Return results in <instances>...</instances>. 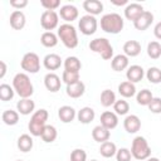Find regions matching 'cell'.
Masks as SVG:
<instances>
[{"label": "cell", "instance_id": "obj_17", "mask_svg": "<svg viewBox=\"0 0 161 161\" xmlns=\"http://www.w3.org/2000/svg\"><path fill=\"white\" fill-rule=\"evenodd\" d=\"M10 26L15 30H21L25 24H26V18H25V14L21 11V10H14L11 14H10Z\"/></svg>", "mask_w": 161, "mask_h": 161}, {"label": "cell", "instance_id": "obj_28", "mask_svg": "<svg viewBox=\"0 0 161 161\" xmlns=\"http://www.w3.org/2000/svg\"><path fill=\"white\" fill-rule=\"evenodd\" d=\"M118 93L123 97V98H131L136 94V86L135 83H131L128 80H125L122 83H119L118 86Z\"/></svg>", "mask_w": 161, "mask_h": 161}, {"label": "cell", "instance_id": "obj_37", "mask_svg": "<svg viewBox=\"0 0 161 161\" xmlns=\"http://www.w3.org/2000/svg\"><path fill=\"white\" fill-rule=\"evenodd\" d=\"M146 78L150 83H153V84H157L161 82V69L157 68V67H150L147 70H146Z\"/></svg>", "mask_w": 161, "mask_h": 161}, {"label": "cell", "instance_id": "obj_3", "mask_svg": "<svg viewBox=\"0 0 161 161\" xmlns=\"http://www.w3.org/2000/svg\"><path fill=\"white\" fill-rule=\"evenodd\" d=\"M48 117H49V113L45 108H40V109L35 111L31 114L29 125H28V128H29L31 136H34V137H40L42 136L43 130L47 126Z\"/></svg>", "mask_w": 161, "mask_h": 161}, {"label": "cell", "instance_id": "obj_7", "mask_svg": "<svg viewBox=\"0 0 161 161\" xmlns=\"http://www.w3.org/2000/svg\"><path fill=\"white\" fill-rule=\"evenodd\" d=\"M20 67L26 73H30V74L38 73L40 70V59H39V55L36 53H34V52L25 53L23 55V58H21Z\"/></svg>", "mask_w": 161, "mask_h": 161}, {"label": "cell", "instance_id": "obj_41", "mask_svg": "<svg viewBox=\"0 0 161 161\" xmlns=\"http://www.w3.org/2000/svg\"><path fill=\"white\" fill-rule=\"evenodd\" d=\"M131 157H132L131 150H128L126 147H122V148L117 150V153H116V160L117 161H131Z\"/></svg>", "mask_w": 161, "mask_h": 161}, {"label": "cell", "instance_id": "obj_21", "mask_svg": "<svg viewBox=\"0 0 161 161\" xmlns=\"http://www.w3.org/2000/svg\"><path fill=\"white\" fill-rule=\"evenodd\" d=\"M58 117L63 123H70L77 117V112L72 106H62L58 109Z\"/></svg>", "mask_w": 161, "mask_h": 161}, {"label": "cell", "instance_id": "obj_9", "mask_svg": "<svg viewBox=\"0 0 161 161\" xmlns=\"http://www.w3.org/2000/svg\"><path fill=\"white\" fill-rule=\"evenodd\" d=\"M97 26H98V21L96 19V16L89 15V14L80 16V19L78 21V28H79V30L83 35L94 34L96 30H97Z\"/></svg>", "mask_w": 161, "mask_h": 161}, {"label": "cell", "instance_id": "obj_10", "mask_svg": "<svg viewBox=\"0 0 161 161\" xmlns=\"http://www.w3.org/2000/svg\"><path fill=\"white\" fill-rule=\"evenodd\" d=\"M79 15V11L77 9V6L72 5V4H67V5H63L60 6V10H59V16L68 24H70L72 21H74Z\"/></svg>", "mask_w": 161, "mask_h": 161}, {"label": "cell", "instance_id": "obj_44", "mask_svg": "<svg viewBox=\"0 0 161 161\" xmlns=\"http://www.w3.org/2000/svg\"><path fill=\"white\" fill-rule=\"evenodd\" d=\"M40 5L45 9V10H54L58 9L60 6V1L59 0H42Z\"/></svg>", "mask_w": 161, "mask_h": 161}, {"label": "cell", "instance_id": "obj_16", "mask_svg": "<svg viewBox=\"0 0 161 161\" xmlns=\"http://www.w3.org/2000/svg\"><path fill=\"white\" fill-rule=\"evenodd\" d=\"M143 11L145 10H143V6L141 4H138V3H130L125 8V18L133 23Z\"/></svg>", "mask_w": 161, "mask_h": 161}, {"label": "cell", "instance_id": "obj_40", "mask_svg": "<svg viewBox=\"0 0 161 161\" xmlns=\"http://www.w3.org/2000/svg\"><path fill=\"white\" fill-rule=\"evenodd\" d=\"M62 80L68 86V84H73L79 79V72H70V70H63L62 74Z\"/></svg>", "mask_w": 161, "mask_h": 161}, {"label": "cell", "instance_id": "obj_2", "mask_svg": "<svg viewBox=\"0 0 161 161\" xmlns=\"http://www.w3.org/2000/svg\"><path fill=\"white\" fill-rule=\"evenodd\" d=\"M125 26L123 18L117 13H108L101 18V29L107 34H118Z\"/></svg>", "mask_w": 161, "mask_h": 161}, {"label": "cell", "instance_id": "obj_38", "mask_svg": "<svg viewBox=\"0 0 161 161\" xmlns=\"http://www.w3.org/2000/svg\"><path fill=\"white\" fill-rule=\"evenodd\" d=\"M113 111L117 116H126L130 111V104L125 99H117L113 104Z\"/></svg>", "mask_w": 161, "mask_h": 161}, {"label": "cell", "instance_id": "obj_50", "mask_svg": "<svg viewBox=\"0 0 161 161\" xmlns=\"http://www.w3.org/2000/svg\"><path fill=\"white\" fill-rule=\"evenodd\" d=\"M91 161H98V160H91Z\"/></svg>", "mask_w": 161, "mask_h": 161}, {"label": "cell", "instance_id": "obj_4", "mask_svg": "<svg viewBox=\"0 0 161 161\" xmlns=\"http://www.w3.org/2000/svg\"><path fill=\"white\" fill-rule=\"evenodd\" d=\"M58 38L68 49H74L78 45V35L77 30L72 24L64 23L58 28Z\"/></svg>", "mask_w": 161, "mask_h": 161}, {"label": "cell", "instance_id": "obj_13", "mask_svg": "<svg viewBox=\"0 0 161 161\" xmlns=\"http://www.w3.org/2000/svg\"><path fill=\"white\" fill-rule=\"evenodd\" d=\"M145 70L141 65L138 64H133V65H130L126 70V78L128 82L131 83H137V82H141L142 78L145 77Z\"/></svg>", "mask_w": 161, "mask_h": 161}, {"label": "cell", "instance_id": "obj_51", "mask_svg": "<svg viewBox=\"0 0 161 161\" xmlns=\"http://www.w3.org/2000/svg\"><path fill=\"white\" fill-rule=\"evenodd\" d=\"M16 161H23V160H16Z\"/></svg>", "mask_w": 161, "mask_h": 161}, {"label": "cell", "instance_id": "obj_49", "mask_svg": "<svg viewBox=\"0 0 161 161\" xmlns=\"http://www.w3.org/2000/svg\"><path fill=\"white\" fill-rule=\"evenodd\" d=\"M145 161H160L157 157H148L147 160H145Z\"/></svg>", "mask_w": 161, "mask_h": 161}, {"label": "cell", "instance_id": "obj_39", "mask_svg": "<svg viewBox=\"0 0 161 161\" xmlns=\"http://www.w3.org/2000/svg\"><path fill=\"white\" fill-rule=\"evenodd\" d=\"M14 94H15V91H14L13 87H10L6 83L0 84V99L1 101L8 102V101H10V99L14 98Z\"/></svg>", "mask_w": 161, "mask_h": 161}, {"label": "cell", "instance_id": "obj_15", "mask_svg": "<svg viewBox=\"0 0 161 161\" xmlns=\"http://www.w3.org/2000/svg\"><path fill=\"white\" fill-rule=\"evenodd\" d=\"M99 121H101V125L103 127H106V128H108L111 131V130L117 127V125H118V116L114 112H112V111H104L101 114Z\"/></svg>", "mask_w": 161, "mask_h": 161}, {"label": "cell", "instance_id": "obj_35", "mask_svg": "<svg viewBox=\"0 0 161 161\" xmlns=\"http://www.w3.org/2000/svg\"><path fill=\"white\" fill-rule=\"evenodd\" d=\"M152 98H153V94H152V92H151L150 89H147V88L141 89V91L136 94V101H137V103H138L140 106H148L150 102L152 101Z\"/></svg>", "mask_w": 161, "mask_h": 161}, {"label": "cell", "instance_id": "obj_23", "mask_svg": "<svg viewBox=\"0 0 161 161\" xmlns=\"http://www.w3.org/2000/svg\"><path fill=\"white\" fill-rule=\"evenodd\" d=\"M128 57L125 54H117L111 59V68L114 72H122L128 68Z\"/></svg>", "mask_w": 161, "mask_h": 161}, {"label": "cell", "instance_id": "obj_45", "mask_svg": "<svg viewBox=\"0 0 161 161\" xmlns=\"http://www.w3.org/2000/svg\"><path fill=\"white\" fill-rule=\"evenodd\" d=\"M28 5V0H10V6L15 8L16 10H21Z\"/></svg>", "mask_w": 161, "mask_h": 161}, {"label": "cell", "instance_id": "obj_12", "mask_svg": "<svg viewBox=\"0 0 161 161\" xmlns=\"http://www.w3.org/2000/svg\"><path fill=\"white\" fill-rule=\"evenodd\" d=\"M152 23H153V14H152L151 11L145 10V11L133 21V26H135L137 30L143 31V30H146Z\"/></svg>", "mask_w": 161, "mask_h": 161}, {"label": "cell", "instance_id": "obj_42", "mask_svg": "<svg viewBox=\"0 0 161 161\" xmlns=\"http://www.w3.org/2000/svg\"><path fill=\"white\" fill-rule=\"evenodd\" d=\"M70 161H87V153L82 148H74L70 153Z\"/></svg>", "mask_w": 161, "mask_h": 161}, {"label": "cell", "instance_id": "obj_5", "mask_svg": "<svg viewBox=\"0 0 161 161\" xmlns=\"http://www.w3.org/2000/svg\"><path fill=\"white\" fill-rule=\"evenodd\" d=\"M131 153L137 161L147 160L151 156V147L147 140L142 136H136L131 145Z\"/></svg>", "mask_w": 161, "mask_h": 161}, {"label": "cell", "instance_id": "obj_6", "mask_svg": "<svg viewBox=\"0 0 161 161\" xmlns=\"http://www.w3.org/2000/svg\"><path fill=\"white\" fill-rule=\"evenodd\" d=\"M89 49L102 57L104 60H109L113 58V47L111 45L109 40L106 38H96L89 42Z\"/></svg>", "mask_w": 161, "mask_h": 161}, {"label": "cell", "instance_id": "obj_11", "mask_svg": "<svg viewBox=\"0 0 161 161\" xmlns=\"http://www.w3.org/2000/svg\"><path fill=\"white\" fill-rule=\"evenodd\" d=\"M44 86L45 88L52 92V93H55L60 89V86H62V80H60V77L53 72H49L44 75Z\"/></svg>", "mask_w": 161, "mask_h": 161}, {"label": "cell", "instance_id": "obj_46", "mask_svg": "<svg viewBox=\"0 0 161 161\" xmlns=\"http://www.w3.org/2000/svg\"><path fill=\"white\" fill-rule=\"evenodd\" d=\"M153 34H155V36H156L158 40H161V21H158V23L155 25V28H153Z\"/></svg>", "mask_w": 161, "mask_h": 161}, {"label": "cell", "instance_id": "obj_19", "mask_svg": "<svg viewBox=\"0 0 161 161\" xmlns=\"http://www.w3.org/2000/svg\"><path fill=\"white\" fill-rule=\"evenodd\" d=\"M34 109H35V102L31 98H20L16 103V111L23 116L34 113Z\"/></svg>", "mask_w": 161, "mask_h": 161}, {"label": "cell", "instance_id": "obj_24", "mask_svg": "<svg viewBox=\"0 0 161 161\" xmlns=\"http://www.w3.org/2000/svg\"><path fill=\"white\" fill-rule=\"evenodd\" d=\"M83 9L89 15H98L103 11V4L99 0H84L83 1Z\"/></svg>", "mask_w": 161, "mask_h": 161}, {"label": "cell", "instance_id": "obj_1", "mask_svg": "<svg viewBox=\"0 0 161 161\" xmlns=\"http://www.w3.org/2000/svg\"><path fill=\"white\" fill-rule=\"evenodd\" d=\"M13 88L20 98H30L34 93L33 83L26 73H16L13 78Z\"/></svg>", "mask_w": 161, "mask_h": 161}, {"label": "cell", "instance_id": "obj_22", "mask_svg": "<svg viewBox=\"0 0 161 161\" xmlns=\"http://www.w3.org/2000/svg\"><path fill=\"white\" fill-rule=\"evenodd\" d=\"M92 137L96 142H99V143H103L106 141H109V137H111V131L106 127H103L102 125H98L96 126L93 130H92Z\"/></svg>", "mask_w": 161, "mask_h": 161}, {"label": "cell", "instance_id": "obj_18", "mask_svg": "<svg viewBox=\"0 0 161 161\" xmlns=\"http://www.w3.org/2000/svg\"><path fill=\"white\" fill-rule=\"evenodd\" d=\"M43 65L48 70H57L62 65V58L55 53H49L43 58Z\"/></svg>", "mask_w": 161, "mask_h": 161}, {"label": "cell", "instance_id": "obj_25", "mask_svg": "<svg viewBox=\"0 0 161 161\" xmlns=\"http://www.w3.org/2000/svg\"><path fill=\"white\" fill-rule=\"evenodd\" d=\"M94 117H96V112H94V109L92 108V107H83V108H80L78 112H77V118H78V121L80 122V123H83V125H88V123H91L93 119H94Z\"/></svg>", "mask_w": 161, "mask_h": 161}, {"label": "cell", "instance_id": "obj_33", "mask_svg": "<svg viewBox=\"0 0 161 161\" xmlns=\"http://www.w3.org/2000/svg\"><path fill=\"white\" fill-rule=\"evenodd\" d=\"M64 70H70V72H79L80 68H82V63L80 60L74 57V55H70V57H67L64 59Z\"/></svg>", "mask_w": 161, "mask_h": 161}, {"label": "cell", "instance_id": "obj_29", "mask_svg": "<svg viewBox=\"0 0 161 161\" xmlns=\"http://www.w3.org/2000/svg\"><path fill=\"white\" fill-rule=\"evenodd\" d=\"M99 153H101V156H103L106 158H109V157L116 156V153H117V146H116V143L112 142V141H106V142L101 143V146H99Z\"/></svg>", "mask_w": 161, "mask_h": 161}, {"label": "cell", "instance_id": "obj_30", "mask_svg": "<svg viewBox=\"0 0 161 161\" xmlns=\"http://www.w3.org/2000/svg\"><path fill=\"white\" fill-rule=\"evenodd\" d=\"M40 43L45 48H54L58 44V34L53 31H44L40 35Z\"/></svg>", "mask_w": 161, "mask_h": 161}, {"label": "cell", "instance_id": "obj_43", "mask_svg": "<svg viewBox=\"0 0 161 161\" xmlns=\"http://www.w3.org/2000/svg\"><path fill=\"white\" fill-rule=\"evenodd\" d=\"M147 107H148V109H150L152 113H155V114L161 113V98H160V97H153L152 101L150 102V104H148Z\"/></svg>", "mask_w": 161, "mask_h": 161}, {"label": "cell", "instance_id": "obj_34", "mask_svg": "<svg viewBox=\"0 0 161 161\" xmlns=\"http://www.w3.org/2000/svg\"><path fill=\"white\" fill-rule=\"evenodd\" d=\"M101 104L103 106V107H111V106H113L114 104V102L117 101L116 99V94H114V92L113 91H111V89H104V91H102V93H101Z\"/></svg>", "mask_w": 161, "mask_h": 161}, {"label": "cell", "instance_id": "obj_36", "mask_svg": "<svg viewBox=\"0 0 161 161\" xmlns=\"http://www.w3.org/2000/svg\"><path fill=\"white\" fill-rule=\"evenodd\" d=\"M147 55L151 59H158L161 57V44L157 40H152L147 44Z\"/></svg>", "mask_w": 161, "mask_h": 161}, {"label": "cell", "instance_id": "obj_32", "mask_svg": "<svg viewBox=\"0 0 161 161\" xmlns=\"http://www.w3.org/2000/svg\"><path fill=\"white\" fill-rule=\"evenodd\" d=\"M40 137H42V140H43L45 143H52V142H54V141L57 140V137H58V131H57V128H55L54 126L47 125V126L44 127L43 133H42Z\"/></svg>", "mask_w": 161, "mask_h": 161}, {"label": "cell", "instance_id": "obj_31", "mask_svg": "<svg viewBox=\"0 0 161 161\" xmlns=\"http://www.w3.org/2000/svg\"><path fill=\"white\" fill-rule=\"evenodd\" d=\"M1 119L8 126H15L19 122V112L14 109H5L1 114Z\"/></svg>", "mask_w": 161, "mask_h": 161}, {"label": "cell", "instance_id": "obj_14", "mask_svg": "<svg viewBox=\"0 0 161 161\" xmlns=\"http://www.w3.org/2000/svg\"><path fill=\"white\" fill-rule=\"evenodd\" d=\"M123 127L127 133H136L141 128V119L136 114H127L123 119Z\"/></svg>", "mask_w": 161, "mask_h": 161}, {"label": "cell", "instance_id": "obj_8", "mask_svg": "<svg viewBox=\"0 0 161 161\" xmlns=\"http://www.w3.org/2000/svg\"><path fill=\"white\" fill-rule=\"evenodd\" d=\"M59 24V14L54 10H44L40 15V25L44 30L52 31L58 26Z\"/></svg>", "mask_w": 161, "mask_h": 161}, {"label": "cell", "instance_id": "obj_26", "mask_svg": "<svg viewBox=\"0 0 161 161\" xmlns=\"http://www.w3.org/2000/svg\"><path fill=\"white\" fill-rule=\"evenodd\" d=\"M123 53L125 55H127L128 58H133L137 57L141 53V44L137 40H127L123 44Z\"/></svg>", "mask_w": 161, "mask_h": 161}, {"label": "cell", "instance_id": "obj_27", "mask_svg": "<svg viewBox=\"0 0 161 161\" xmlns=\"http://www.w3.org/2000/svg\"><path fill=\"white\" fill-rule=\"evenodd\" d=\"M33 137L28 133H23L18 137V141H16V146L21 151V152H29L31 148H33Z\"/></svg>", "mask_w": 161, "mask_h": 161}, {"label": "cell", "instance_id": "obj_47", "mask_svg": "<svg viewBox=\"0 0 161 161\" xmlns=\"http://www.w3.org/2000/svg\"><path fill=\"white\" fill-rule=\"evenodd\" d=\"M0 67H1V70H0V79H3V78L5 77V74H6V64H5L4 60L0 62Z\"/></svg>", "mask_w": 161, "mask_h": 161}, {"label": "cell", "instance_id": "obj_20", "mask_svg": "<svg viewBox=\"0 0 161 161\" xmlns=\"http://www.w3.org/2000/svg\"><path fill=\"white\" fill-rule=\"evenodd\" d=\"M65 92H67V96L70 98H79L86 92V84L82 80H78L73 84H68L65 88Z\"/></svg>", "mask_w": 161, "mask_h": 161}, {"label": "cell", "instance_id": "obj_48", "mask_svg": "<svg viewBox=\"0 0 161 161\" xmlns=\"http://www.w3.org/2000/svg\"><path fill=\"white\" fill-rule=\"evenodd\" d=\"M111 3H112L113 5H117V6H122V5H126V6H127V5H128V1H127V0H121V1H116V0H112Z\"/></svg>", "mask_w": 161, "mask_h": 161}]
</instances>
